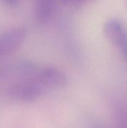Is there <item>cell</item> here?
<instances>
[{
  "instance_id": "3957f363",
  "label": "cell",
  "mask_w": 127,
  "mask_h": 128,
  "mask_svg": "<svg viewBox=\"0 0 127 128\" xmlns=\"http://www.w3.org/2000/svg\"><path fill=\"white\" fill-rule=\"evenodd\" d=\"M36 80L46 89H59L67 83V78L63 71L54 67L44 68L36 75Z\"/></svg>"
},
{
  "instance_id": "6da1fadb",
  "label": "cell",
  "mask_w": 127,
  "mask_h": 128,
  "mask_svg": "<svg viewBox=\"0 0 127 128\" xmlns=\"http://www.w3.org/2000/svg\"><path fill=\"white\" fill-rule=\"evenodd\" d=\"M44 90L34 78L12 84L8 89V94L10 98L17 101H31L39 98Z\"/></svg>"
},
{
  "instance_id": "5b68a950",
  "label": "cell",
  "mask_w": 127,
  "mask_h": 128,
  "mask_svg": "<svg viewBox=\"0 0 127 128\" xmlns=\"http://www.w3.org/2000/svg\"><path fill=\"white\" fill-rule=\"evenodd\" d=\"M54 0H37L36 18L41 24L48 22L53 10Z\"/></svg>"
},
{
  "instance_id": "ba28073f",
  "label": "cell",
  "mask_w": 127,
  "mask_h": 128,
  "mask_svg": "<svg viewBox=\"0 0 127 128\" xmlns=\"http://www.w3.org/2000/svg\"><path fill=\"white\" fill-rule=\"evenodd\" d=\"M125 4L126 8H127V0H125Z\"/></svg>"
},
{
  "instance_id": "8992f818",
  "label": "cell",
  "mask_w": 127,
  "mask_h": 128,
  "mask_svg": "<svg viewBox=\"0 0 127 128\" xmlns=\"http://www.w3.org/2000/svg\"><path fill=\"white\" fill-rule=\"evenodd\" d=\"M6 4L11 6H14L17 4L19 0H2Z\"/></svg>"
},
{
  "instance_id": "52a82bcc",
  "label": "cell",
  "mask_w": 127,
  "mask_h": 128,
  "mask_svg": "<svg viewBox=\"0 0 127 128\" xmlns=\"http://www.w3.org/2000/svg\"><path fill=\"white\" fill-rule=\"evenodd\" d=\"M63 2H66V3H73V2H78L80 1H83V0H62Z\"/></svg>"
},
{
  "instance_id": "277c9868",
  "label": "cell",
  "mask_w": 127,
  "mask_h": 128,
  "mask_svg": "<svg viewBox=\"0 0 127 128\" xmlns=\"http://www.w3.org/2000/svg\"><path fill=\"white\" fill-rule=\"evenodd\" d=\"M26 38V31L17 27L8 30L0 36V57L17 50Z\"/></svg>"
},
{
  "instance_id": "7a4b0ae2",
  "label": "cell",
  "mask_w": 127,
  "mask_h": 128,
  "mask_svg": "<svg viewBox=\"0 0 127 128\" xmlns=\"http://www.w3.org/2000/svg\"><path fill=\"white\" fill-rule=\"evenodd\" d=\"M103 31L109 41L121 50L127 61V32L122 23L118 20H109L105 24Z\"/></svg>"
}]
</instances>
